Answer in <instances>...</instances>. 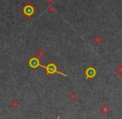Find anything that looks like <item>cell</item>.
<instances>
[{"mask_svg":"<svg viewBox=\"0 0 122 119\" xmlns=\"http://www.w3.org/2000/svg\"><path fill=\"white\" fill-rule=\"evenodd\" d=\"M36 55H37L38 57H39V58H43L45 55V52L40 48V49H39L37 52H36Z\"/></svg>","mask_w":122,"mask_h":119,"instance_id":"cell-8","label":"cell"},{"mask_svg":"<svg viewBox=\"0 0 122 119\" xmlns=\"http://www.w3.org/2000/svg\"><path fill=\"white\" fill-rule=\"evenodd\" d=\"M45 1H46V3H48L49 4H52L55 0H45Z\"/></svg>","mask_w":122,"mask_h":119,"instance_id":"cell-10","label":"cell"},{"mask_svg":"<svg viewBox=\"0 0 122 119\" xmlns=\"http://www.w3.org/2000/svg\"><path fill=\"white\" fill-rule=\"evenodd\" d=\"M94 43H96V44L101 43V42H103V38H102L100 34L95 35L94 38Z\"/></svg>","mask_w":122,"mask_h":119,"instance_id":"cell-6","label":"cell"},{"mask_svg":"<svg viewBox=\"0 0 122 119\" xmlns=\"http://www.w3.org/2000/svg\"><path fill=\"white\" fill-rule=\"evenodd\" d=\"M20 12L28 18V19H30L32 18V16H33V14H35L38 12V9L36 8L33 4H31L30 2H28L25 5L23 8H20Z\"/></svg>","mask_w":122,"mask_h":119,"instance_id":"cell-1","label":"cell"},{"mask_svg":"<svg viewBox=\"0 0 122 119\" xmlns=\"http://www.w3.org/2000/svg\"><path fill=\"white\" fill-rule=\"evenodd\" d=\"M110 107L109 106L108 104H104L102 105L101 107H100V111L101 113H103L104 115H106V114H108L110 112Z\"/></svg>","mask_w":122,"mask_h":119,"instance_id":"cell-5","label":"cell"},{"mask_svg":"<svg viewBox=\"0 0 122 119\" xmlns=\"http://www.w3.org/2000/svg\"><path fill=\"white\" fill-rule=\"evenodd\" d=\"M45 71L47 72V73H48L49 75H53L54 73H58V74H60V75H63V76H65V77H67L66 74L60 73V72L57 69V67H56V65L54 63V62H49V63L46 66Z\"/></svg>","mask_w":122,"mask_h":119,"instance_id":"cell-2","label":"cell"},{"mask_svg":"<svg viewBox=\"0 0 122 119\" xmlns=\"http://www.w3.org/2000/svg\"><path fill=\"white\" fill-rule=\"evenodd\" d=\"M121 77V78H122V76H121V77Z\"/></svg>","mask_w":122,"mask_h":119,"instance_id":"cell-13","label":"cell"},{"mask_svg":"<svg viewBox=\"0 0 122 119\" xmlns=\"http://www.w3.org/2000/svg\"><path fill=\"white\" fill-rule=\"evenodd\" d=\"M85 77H86V78H93V77H94L96 76L97 72L93 67H89V68H88L86 70H85Z\"/></svg>","mask_w":122,"mask_h":119,"instance_id":"cell-4","label":"cell"},{"mask_svg":"<svg viewBox=\"0 0 122 119\" xmlns=\"http://www.w3.org/2000/svg\"><path fill=\"white\" fill-rule=\"evenodd\" d=\"M70 97H71V98H75V94H74V93H71Z\"/></svg>","mask_w":122,"mask_h":119,"instance_id":"cell-11","label":"cell"},{"mask_svg":"<svg viewBox=\"0 0 122 119\" xmlns=\"http://www.w3.org/2000/svg\"><path fill=\"white\" fill-rule=\"evenodd\" d=\"M57 119H59V116H58L57 117Z\"/></svg>","mask_w":122,"mask_h":119,"instance_id":"cell-12","label":"cell"},{"mask_svg":"<svg viewBox=\"0 0 122 119\" xmlns=\"http://www.w3.org/2000/svg\"><path fill=\"white\" fill-rule=\"evenodd\" d=\"M115 73L117 75L121 77L122 76V65H118L116 68H115Z\"/></svg>","mask_w":122,"mask_h":119,"instance_id":"cell-7","label":"cell"},{"mask_svg":"<svg viewBox=\"0 0 122 119\" xmlns=\"http://www.w3.org/2000/svg\"><path fill=\"white\" fill-rule=\"evenodd\" d=\"M28 65H29L32 68H33V69H36L38 67H42L43 68L46 69V66L42 65V64L40 63L39 59H38L37 58H35V57H33L29 61H28Z\"/></svg>","mask_w":122,"mask_h":119,"instance_id":"cell-3","label":"cell"},{"mask_svg":"<svg viewBox=\"0 0 122 119\" xmlns=\"http://www.w3.org/2000/svg\"><path fill=\"white\" fill-rule=\"evenodd\" d=\"M55 8L54 7V6H49V7L48 8V11L50 13H54V12H55Z\"/></svg>","mask_w":122,"mask_h":119,"instance_id":"cell-9","label":"cell"}]
</instances>
